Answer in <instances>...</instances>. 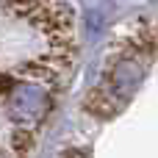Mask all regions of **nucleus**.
Wrapping results in <instances>:
<instances>
[{
	"label": "nucleus",
	"mask_w": 158,
	"mask_h": 158,
	"mask_svg": "<svg viewBox=\"0 0 158 158\" xmlns=\"http://www.w3.org/2000/svg\"><path fill=\"white\" fill-rule=\"evenodd\" d=\"M75 61L64 0H0V158H33Z\"/></svg>",
	"instance_id": "1"
}]
</instances>
